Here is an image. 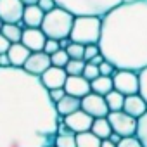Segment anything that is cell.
<instances>
[{
    "label": "cell",
    "instance_id": "cell-1",
    "mask_svg": "<svg viewBox=\"0 0 147 147\" xmlns=\"http://www.w3.org/2000/svg\"><path fill=\"white\" fill-rule=\"evenodd\" d=\"M61 121L40 76L0 67V147H50Z\"/></svg>",
    "mask_w": 147,
    "mask_h": 147
},
{
    "label": "cell",
    "instance_id": "cell-2",
    "mask_svg": "<svg viewBox=\"0 0 147 147\" xmlns=\"http://www.w3.org/2000/svg\"><path fill=\"white\" fill-rule=\"evenodd\" d=\"M102 55L118 69L147 67V0H125L102 18Z\"/></svg>",
    "mask_w": 147,
    "mask_h": 147
},
{
    "label": "cell",
    "instance_id": "cell-3",
    "mask_svg": "<svg viewBox=\"0 0 147 147\" xmlns=\"http://www.w3.org/2000/svg\"><path fill=\"white\" fill-rule=\"evenodd\" d=\"M57 5L75 16H99L104 18L109 11L123 4L125 0H55Z\"/></svg>",
    "mask_w": 147,
    "mask_h": 147
},
{
    "label": "cell",
    "instance_id": "cell-4",
    "mask_svg": "<svg viewBox=\"0 0 147 147\" xmlns=\"http://www.w3.org/2000/svg\"><path fill=\"white\" fill-rule=\"evenodd\" d=\"M75 14H71L69 11L57 7L50 12L45 14L43 23H42V31L47 35V38L54 40H62L71 35L73 23H75Z\"/></svg>",
    "mask_w": 147,
    "mask_h": 147
},
{
    "label": "cell",
    "instance_id": "cell-5",
    "mask_svg": "<svg viewBox=\"0 0 147 147\" xmlns=\"http://www.w3.org/2000/svg\"><path fill=\"white\" fill-rule=\"evenodd\" d=\"M100 35H102V18H99V16H76L69 36L76 43L90 45V43H99Z\"/></svg>",
    "mask_w": 147,
    "mask_h": 147
},
{
    "label": "cell",
    "instance_id": "cell-6",
    "mask_svg": "<svg viewBox=\"0 0 147 147\" xmlns=\"http://www.w3.org/2000/svg\"><path fill=\"white\" fill-rule=\"evenodd\" d=\"M113 83H114V90L121 92L123 95L140 94V75H138V71L118 69L116 75L113 76Z\"/></svg>",
    "mask_w": 147,
    "mask_h": 147
},
{
    "label": "cell",
    "instance_id": "cell-7",
    "mask_svg": "<svg viewBox=\"0 0 147 147\" xmlns=\"http://www.w3.org/2000/svg\"><path fill=\"white\" fill-rule=\"evenodd\" d=\"M107 119L113 126V131L121 135V137H131L137 133V126H138V119L126 114L125 111H116V113H109Z\"/></svg>",
    "mask_w": 147,
    "mask_h": 147
},
{
    "label": "cell",
    "instance_id": "cell-8",
    "mask_svg": "<svg viewBox=\"0 0 147 147\" xmlns=\"http://www.w3.org/2000/svg\"><path fill=\"white\" fill-rule=\"evenodd\" d=\"M82 109L88 113L92 118H106L109 114V107L104 95H99L95 92H90L82 99Z\"/></svg>",
    "mask_w": 147,
    "mask_h": 147
},
{
    "label": "cell",
    "instance_id": "cell-9",
    "mask_svg": "<svg viewBox=\"0 0 147 147\" xmlns=\"http://www.w3.org/2000/svg\"><path fill=\"white\" fill-rule=\"evenodd\" d=\"M24 9L23 0H0V19L4 23H21Z\"/></svg>",
    "mask_w": 147,
    "mask_h": 147
},
{
    "label": "cell",
    "instance_id": "cell-10",
    "mask_svg": "<svg viewBox=\"0 0 147 147\" xmlns=\"http://www.w3.org/2000/svg\"><path fill=\"white\" fill-rule=\"evenodd\" d=\"M50 66H52L50 55L45 54L43 50H40V52H31V55H30L28 61L24 62L23 69L28 71L30 75H33V76H42Z\"/></svg>",
    "mask_w": 147,
    "mask_h": 147
},
{
    "label": "cell",
    "instance_id": "cell-11",
    "mask_svg": "<svg viewBox=\"0 0 147 147\" xmlns=\"http://www.w3.org/2000/svg\"><path fill=\"white\" fill-rule=\"evenodd\" d=\"M95 118H92L88 113H85L83 109L73 113L69 116L64 118V123L67 125V128L73 133H83V131H90L92 130V123Z\"/></svg>",
    "mask_w": 147,
    "mask_h": 147
},
{
    "label": "cell",
    "instance_id": "cell-12",
    "mask_svg": "<svg viewBox=\"0 0 147 147\" xmlns=\"http://www.w3.org/2000/svg\"><path fill=\"white\" fill-rule=\"evenodd\" d=\"M67 73L64 67H57V66H50L43 75L40 76L43 87L47 90H54V88H64L66 80H67Z\"/></svg>",
    "mask_w": 147,
    "mask_h": 147
},
{
    "label": "cell",
    "instance_id": "cell-13",
    "mask_svg": "<svg viewBox=\"0 0 147 147\" xmlns=\"http://www.w3.org/2000/svg\"><path fill=\"white\" fill-rule=\"evenodd\" d=\"M64 90L69 95H75L78 99H83L85 95H88L92 92V83L83 75H80V76H67Z\"/></svg>",
    "mask_w": 147,
    "mask_h": 147
},
{
    "label": "cell",
    "instance_id": "cell-14",
    "mask_svg": "<svg viewBox=\"0 0 147 147\" xmlns=\"http://www.w3.org/2000/svg\"><path fill=\"white\" fill-rule=\"evenodd\" d=\"M45 42H47V35L42 31V28H24L21 43H23L24 47H28L31 52H40V50H43Z\"/></svg>",
    "mask_w": 147,
    "mask_h": 147
},
{
    "label": "cell",
    "instance_id": "cell-15",
    "mask_svg": "<svg viewBox=\"0 0 147 147\" xmlns=\"http://www.w3.org/2000/svg\"><path fill=\"white\" fill-rule=\"evenodd\" d=\"M123 111L137 119H140L145 113H147V102L140 94H133V95H126L125 99V106Z\"/></svg>",
    "mask_w": 147,
    "mask_h": 147
},
{
    "label": "cell",
    "instance_id": "cell-16",
    "mask_svg": "<svg viewBox=\"0 0 147 147\" xmlns=\"http://www.w3.org/2000/svg\"><path fill=\"white\" fill-rule=\"evenodd\" d=\"M43 18H45V12L38 5H26L21 24L24 28H42Z\"/></svg>",
    "mask_w": 147,
    "mask_h": 147
},
{
    "label": "cell",
    "instance_id": "cell-17",
    "mask_svg": "<svg viewBox=\"0 0 147 147\" xmlns=\"http://www.w3.org/2000/svg\"><path fill=\"white\" fill-rule=\"evenodd\" d=\"M7 55H9L11 66H14V67H23L24 62L28 61V57L31 55V50H30L28 47H24V45L19 42V43H12V45H11Z\"/></svg>",
    "mask_w": 147,
    "mask_h": 147
},
{
    "label": "cell",
    "instance_id": "cell-18",
    "mask_svg": "<svg viewBox=\"0 0 147 147\" xmlns=\"http://www.w3.org/2000/svg\"><path fill=\"white\" fill-rule=\"evenodd\" d=\"M55 107H57L59 116L66 118V116H69V114H73V113H76V111L82 109V99H78V97H75V95L66 94V95L55 104Z\"/></svg>",
    "mask_w": 147,
    "mask_h": 147
},
{
    "label": "cell",
    "instance_id": "cell-19",
    "mask_svg": "<svg viewBox=\"0 0 147 147\" xmlns=\"http://www.w3.org/2000/svg\"><path fill=\"white\" fill-rule=\"evenodd\" d=\"M23 31L24 26L21 23H4L2 26V33L9 38L11 43H19L23 40Z\"/></svg>",
    "mask_w": 147,
    "mask_h": 147
},
{
    "label": "cell",
    "instance_id": "cell-20",
    "mask_svg": "<svg viewBox=\"0 0 147 147\" xmlns=\"http://www.w3.org/2000/svg\"><path fill=\"white\" fill-rule=\"evenodd\" d=\"M92 83V92L99 94V95H107L111 90H114V83H113V76H99L95 80L90 82Z\"/></svg>",
    "mask_w": 147,
    "mask_h": 147
},
{
    "label": "cell",
    "instance_id": "cell-21",
    "mask_svg": "<svg viewBox=\"0 0 147 147\" xmlns=\"http://www.w3.org/2000/svg\"><path fill=\"white\" fill-rule=\"evenodd\" d=\"M92 131H94L99 138H102V140L109 138L111 133H113V126H111L107 116H106V118H95L94 123H92Z\"/></svg>",
    "mask_w": 147,
    "mask_h": 147
},
{
    "label": "cell",
    "instance_id": "cell-22",
    "mask_svg": "<svg viewBox=\"0 0 147 147\" xmlns=\"http://www.w3.org/2000/svg\"><path fill=\"white\" fill-rule=\"evenodd\" d=\"M100 144H102V138H99L92 130L76 133V147H100Z\"/></svg>",
    "mask_w": 147,
    "mask_h": 147
},
{
    "label": "cell",
    "instance_id": "cell-23",
    "mask_svg": "<svg viewBox=\"0 0 147 147\" xmlns=\"http://www.w3.org/2000/svg\"><path fill=\"white\" fill-rule=\"evenodd\" d=\"M125 99H126V95H123L121 92H118V90H111V92L106 95V102H107L109 113L123 111V106H125Z\"/></svg>",
    "mask_w": 147,
    "mask_h": 147
},
{
    "label": "cell",
    "instance_id": "cell-24",
    "mask_svg": "<svg viewBox=\"0 0 147 147\" xmlns=\"http://www.w3.org/2000/svg\"><path fill=\"white\" fill-rule=\"evenodd\" d=\"M85 64H87V61H83V59H69V62L66 64L64 69L69 76H80V75H83Z\"/></svg>",
    "mask_w": 147,
    "mask_h": 147
},
{
    "label": "cell",
    "instance_id": "cell-25",
    "mask_svg": "<svg viewBox=\"0 0 147 147\" xmlns=\"http://www.w3.org/2000/svg\"><path fill=\"white\" fill-rule=\"evenodd\" d=\"M69 54L64 50V49H59L55 54H52L50 55V62H52V66H57V67H66V64L69 62Z\"/></svg>",
    "mask_w": 147,
    "mask_h": 147
},
{
    "label": "cell",
    "instance_id": "cell-26",
    "mask_svg": "<svg viewBox=\"0 0 147 147\" xmlns=\"http://www.w3.org/2000/svg\"><path fill=\"white\" fill-rule=\"evenodd\" d=\"M55 147H76V133H66L55 137Z\"/></svg>",
    "mask_w": 147,
    "mask_h": 147
},
{
    "label": "cell",
    "instance_id": "cell-27",
    "mask_svg": "<svg viewBox=\"0 0 147 147\" xmlns=\"http://www.w3.org/2000/svg\"><path fill=\"white\" fill-rule=\"evenodd\" d=\"M135 135L138 137V140L142 142V145L147 147V113L138 119V126H137V133Z\"/></svg>",
    "mask_w": 147,
    "mask_h": 147
},
{
    "label": "cell",
    "instance_id": "cell-28",
    "mask_svg": "<svg viewBox=\"0 0 147 147\" xmlns=\"http://www.w3.org/2000/svg\"><path fill=\"white\" fill-rule=\"evenodd\" d=\"M66 52L69 54L71 59H83L85 57V45L76 43V42H71V45L66 49ZM85 61V59H83Z\"/></svg>",
    "mask_w": 147,
    "mask_h": 147
},
{
    "label": "cell",
    "instance_id": "cell-29",
    "mask_svg": "<svg viewBox=\"0 0 147 147\" xmlns=\"http://www.w3.org/2000/svg\"><path fill=\"white\" fill-rule=\"evenodd\" d=\"M83 76H85L88 82L99 78V76H100L99 66H97V64H92V62H87V64H85V69H83Z\"/></svg>",
    "mask_w": 147,
    "mask_h": 147
},
{
    "label": "cell",
    "instance_id": "cell-30",
    "mask_svg": "<svg viewBox=\"0 0 147 147\" xmlns=\"http://www.w3.org/2000/svg\"><path fill=\"white\" fill-rule=\"evenodd\" d=\"M99 71H100L102 76H114L116 71H118V67H116L113 62H109V61L106 59L102 64H99Z\"/></svg>",
    "mask_w": 147,
    "mask_h": 147
},
{
    "label": "cell",
    "instance_id": "cell-31",
    "mask_svg": "<svg viewBox=\"0 0 147 147\" xmlns=\"http://www.w3.org/2000/svg\"><path fill=\"white\" fill-rule=\"evenodd\" d=\"M100 54V47H99V43H90V45H85V61L88 62V61H92L94 57H97Z\"/></svg>",
    "mask_w": 147,
    "mask_h": 147
},
{
    "label": "cell",
    "instance_id": "cell-32",
    "mask_svg": "<svg viewBox=\"0 0 147 147\" xmlns=\"http://www.w3.org/2000/svg\"><path fill=\"white\" fill-rule=\"evenodd\" d=\"M118 147H144V145L137 135H131V137H123L121 142L118 144Z\"/></svg>",
    "mask_w": 147,
    "mask_h": 147
},
{
    "label": "cell",
    "instance_id": "cell-33",
    "mask_svg": "<svg viewBox=\"0 0 147 147\" xmlns=\"http://www.w3.org/2000/svg\"><path fill=\"white\" fill-rule=\"evenodd\" d=\"M59 49H61V45H59V40L47 38V42H45V47H43V52H45V54L52 55V54H55Z\"/></svg>",
    "mask_w": 147,
    "mask_h": 147
},
{
    "label": "cell",
    "instance_id": "cell-34",
    "mask_svg": "<svg viewBox=\"0 0 147 147\" xmlns=\"http://www.w3.org/2000/svg\"><path fill=\"white\" fill-rule=\"evenodd\" d=\"M138 75H140V95L147 102V67H144Z\"/></svg>",
    "mask_w": 147,
    "mask_h": 147
},
{
    "label": "cell",
    "instance_id": "cell-35",
    "mask_svg": "<svg viewBox=\"0 0 147 147\" xmlns=\"http://www.w3.org/2000/svg\"><path fill=\"white\" fill-rule=\"evenodd\" d=\"M36 5H38V7H40V9H42V11H43L45 14L59 7L55 0H38V4H36Z\"/></svg>",
    "mask_w": 147,
    "mask_h": 147
},
{
    "label": "cell",
    "instance_id": "cell-36",
    "mask_svg": "<svg viewBox=\"0 0 147 147\" xmlns=\"http://www.w3.org/2000/svg\"><path fill=\"white\" fill-rule=\"evenodd\" d=\"M11 42H9V38L2 33V31H0V55H2V54H7L9 52V49H11Z\"/></svg>",
    "mask_w": 147,
    "mask_h": 147
},
{
    "label": "cell",
    "instance_id": "cell-37",
    "mask_svg": "<svg viewBox=\"0 0 147 147\" xmlns=\"http://www.w3.org/2000/svg\"><path fill=\"white\" fill-rule=\"evenodd\" d=\"M49 94H50V99L57 104V102L66 95V90H64V88H54V90H49Z\"/></svg>",
    "mask_w": 147,
    "mask_h": 147
},
{
    "label": "cell",
    "instance_id": "cell-38",
    "mask_svg": "<svg viewBox=\"0 0 147 147\" xmlns=\"http://www.w3.org/2000/svg\"><path fill=\"white\" fill-rule=\"evenodd\" d=\"M9 66H11L9 55L7 54H2V55H0V67H9Z\"/></svg>",
    "mask_w": 147,
    "mask_h": 147
},
{
    "label": "cell",
    "instance_id": "cell-39",
    "mask_svg": "<svg viewBox=\"0 0 147 147\" xmlns=\"http://www.w3.org/2000/svg\"><path fill=\"white\" fill-rule=\"evenodd\" d=\"M71 42H73V40H71V36H66V38L59 40V45H61V49H64V50H66V49L71 45Z\"/></svg>",
    "mask_w": 147,
    "mask_h": 147
},
{
    "label": "cell",
    "instance_id": "cell-40",
    "mask_svg": "<svg viewBox=\"0 0 147 147\" xmlns=\"http://www.w3.org/2000/svg\"><path fill=\"white\" fill-rule=\"evenodd\" d=\"M104 61H106V57H104V55H102V52H100L97 57H94V59H92V61H88V62H92V64H97V66H99V64H102Z\"/></svg>",
    "mask_w": 147,
    "mask_h": 147
},
{
    "label": "cell",
    "instance_id": "cell-41",
    "mask_svg": "<svg viewBox=\"0 0 147 147\" xmlns=\"http://www.w3.org/2000/svg\"><path fill=\"white\" fill-rule=\"evenodd\" d=\"M100 147H118V144H114L111 138H106V140H102Z\"/></svg>",
    "mask_w": 147,
    "mask_h": 147
},
{
    "label": "cell",
    "instance_id": "cell-42",
    "mask_svg": "<svg viewBox=\"0 0 147 147\" xmlns=\"http://www.w3.org/2000/svg\"><path fill=\"white\" fill-rule=\"evenodd\" d=\"M109 138H111V140H113V142H114V144H119V142H121V138H123V137H121V135H118V133H114V131H113V133H111V137H109Z\"/></svg>",
    "mask_w": 147,
    "mask_h": 147
},
{
    "label": "cell",
    "instance_id": "cell-43",
    "mask_svg": "<svg viewBox=\"0 0 147 147\" xmlns=\"http://www.w3.org/2000/svg\"><path fill=\"white\" fill-rule=\"evenodd\" d=\"M23 4H24V5H36L38 0H23Z\"/></svg>",
    "mask_w": 147,
    "mask_h": 147
},
{
    "label": "cell",
    "instance_id": "cell-44",
    "mask_svg": "<svg viewBox=\"0 0 147 147\" xmlns=\"http://www.w3.org/2000/svg\"><path fill=\"white\" fill-rule=\"evenodd\" d=\"M2 26H4V21H2V19H0V31H2Z\"/></svg>",
    "mask_w": 147,
    "mask_h": 147
},
{
    "label": "cell",
    "instance_id": "cell-45",
    "mask_svg": "<svg viewBox=\"0 0 147 147\" xmlns=\"http://www.w3.org/2000/svg\"><path fill=\"white\" fill-rule=\"evenodd\" d=\"M50 147H55V145H50Z\"/></svg>",
    "mask_w": 147,
    "mask_h": 147
}]
</instances>
